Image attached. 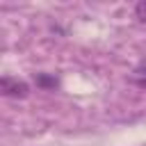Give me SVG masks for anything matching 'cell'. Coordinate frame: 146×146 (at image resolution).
I'll list each match as a JSON object with an SVG mask.
<instances>
[{
  "mask_svg": "<svg viewBox=\"0 0 146 146\" xmlns=\"http://www.w3.org/2000/svg\"><path fill=\"white\" fill-rule=\"evenodd\" d=\"M0 91H2V96H7V98H27L30 84L23 82V80H18V78L5 75V78L0 80Z\"/></svg>",
  "mask_w": 146,
  "mask_h": 146,
  "instance_id": "6da1fadb",
  "label": "cell"
},
{
  "mask_svg": "<svg viewBox=\"0 0 146 146\" xmlns=\"http://www.w3.org/2000/svg\"><path fill=\"white\" fill-rule=\"evenodd\" d=\"M137 87H141V89H146V64H141V66H137L135 71H132V78H130Z\"/></svg>",
  "mask_w": 146,
  "mask_h": 146,
  "instance_id": "7a4b0ae2",
  "label": "cell"
},
{
  "mask_svg": "<svg viewBox=\"0 0 146 146\" xmlns=\"http://www.w3.org/2000/svg\"><path fill=\"white\" fill-rule=\"evenodd\" d=\"M36 84H39V87H43V89H50V87L55 89V87H57V78H50V75L39 73V75H36Z\"/></svg>",
  "mask_w": 146,
  "mask_h": 146,
  "instance_id": "3957f363",
  "label": "cell"
},
{
  "mask_svg": "<svg viewBox=\"0 0 146 146\" xmlns=\"http://www.w3.org/2000/svg\"><path fill=\"white\" fill-rule=\"evenodd\" d=\"M135 16L139 21H146V0H141V2L135 5Z\"/></svg>",
  "mask_w": 146,
  "mask_h": 146,
  "instance_id": "277c9868",
  "label": "cell"
}]
</instances>
